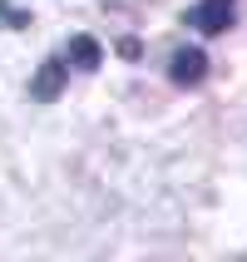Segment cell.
Masks as SVG:
<instances>
[{"label": "cell", "mask_w": 247, "mask_h": 262, "mask_svg": "<svg viewBox=\"0 0 247 262\" xmlns=\"http://www.w3.org/2000/svg\"><path fill=\"white\" fill-rule=\"evenodd\" d=\"M64 74H70V59H64V55H50V59L40 64V74L30 79V99H40V104L59 99V89H64Z\"/></svg>", "instance_id": "cell-3"}, {"label": "cell", "mask_w": 247, "mask_h": 262, "mask_svg": "<svg viewBox=\"0 0 247 262\" xmlns=\"http://www.w3.org/2000/svg\"><path fill=\"white\" fill-rule=\"evenodd\" d=\"M0 15H5V25H10V30H20V25H25V15H20V10H10V0H0Z\"/></svg>", "instance_id": "cell-5"}, {"label": "cell", "mask_w": 247, "mask_h": 262, "mask_svg": "<svg viewBox=\"0 0 247 262\" xmlns=\"http://www.w3.org/2000/svg\"><path fill=\"white\" fill-rule=\"evenodd\" d=\"M233 20H237V0H198L188 10V25L198 35H222Z\"/></svg>", "instance_id": "cell-1"}, {"label": "cell", "mask_w": 247, "mask_h": 262, "mask_svg": "<svg viewBox=\"0 0 247 262\" xmlns=\"http://www.w3.org/2000/svg\"><path fill=\"white\" fill-rule=\"evenodd\" d=\"M64 59H70V64H74V70H99V64H104V50H99V40H89V35H74V40L70 45H64Z\"/></svg>", "instance_id": "cell-4"}, {"label": "cell", "mask_w": 247, "mask_h": 262, "mask_svg": "<svg viewBox=\"0 0 247 262\" xmlns=\"http://www.w3.org/2000/svg\"><path fill=\"white\" fill-rule=\"evenodd\" d=\"M168 79H173V84H183V89L203 84V79H208V55L198 50V45L173 50V55H168Z\"/></svg>", "instance_id": "cell-2"}]
</instances>
